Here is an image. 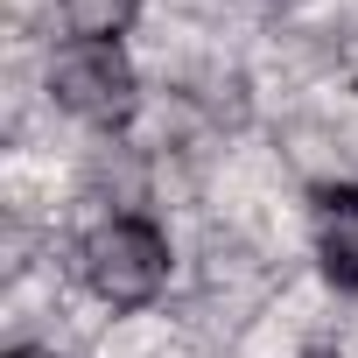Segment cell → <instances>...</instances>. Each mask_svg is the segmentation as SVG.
Returning a JSON list of instances; mask_svg holds the SVG:
<instances>
[{"mask_svg": "<svg viewBox=\"0 0 358 358\" xmlns=\"http://www.w3.org/2000/svg\"><path fill=\"white\" fill-rule=\"evenodd\" d=\"M78 274L106 309H148L169 288V232L141 211H113L85 232Z\"/></svg>", "mask_w": 358, "mask_h": 358, "instance_id": "obj_1", "label": "cell"}, {"mask_svg": "<svg viewBox=\"0 0 358 358\" xmlns=\"http://www.w3.org/2000/svg\"><path fill=\"white\" fill-rule=\"evenodd\" d=\"M50 99L85 127H127L141 106V78L120 43H64L50 57Z\"/></svg>", "mask_w": 358, "mask_h": 358, "instance_id": "obj_2", "label": "cell"}, {"mask_svg": "<svg viewBox=\"0 0 358 358\" xmlns=\"http://www.w3.org/2000/svg\"><path fill=\"white\" fill-rule=\"evenodd\" d=\"M309 239L323 281L337 295H358V183H323L309 197Z\"/></svg>", "mask_w": 358, "mask_h": 358, "instance_id": "obj_3", "label": "cell"}, {"mask_svg": "<svg viewBox=\"0 0 358 358\" xmlns=\"http://www.w3.org/2000/svg\"><path fill=\"white\" fill-rule=\"evenodd\" d=\"M71 43H120L141 22V0H57Z\"/></svg>", "mask_w": 358, "mask_h": 358, "instance_id": "obj_4", "label": "cell"}, {"mask_svg": "<svg viewBox=\"0 0 358 358\" xmlns=\"http://www.w3.org/2000/svg\"><path fill=\"white\" fill-rule=\"evenodd\" d=\"M8 358H57V351H50V344H15Z\"/></svg>", "mask_w": 358, "mask_h": 358, "instance_id": "obj_5", "label": "cell"}, {"mask_svg": "<svg viewBox=\"0 0 358 358\" xmlns=\"http://www.w3.org/2000/svg\"><path fill=\"white\" fill-rule=\"evenodd\" d=\"M316 358H330V351H316Z\"/></svg>", "mask_w": 358, "mask_h": 358, "instance_id": "obj_6", "label": "cell"}]
</instances>
